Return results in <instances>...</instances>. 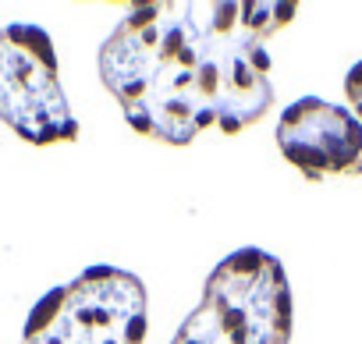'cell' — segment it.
Listing matches in <instances>:
<instances>
[{
  "label": "cell",
  "instance_id": "6da1fadb",
  "mask_svg": "<svg viewBox=\"0 0 362 344\" xmlns=\"http://www.w3.org/2000/svg\"><path fill=\"white\" fill-rule=\"evenodd\" d=\"M291 18L295 4L263 0L139 4L107 36L100 78L146 138L185 146L206 128L238 135L274 103L267 40Z\"/></svg>",
  "mask_w": 362,
  "mask_h": 344
},
{
  "label": "cell",
  "instance_id": "7a4b0ae2",
  "mask_svg": "<svg viewBox=\"0 0 362 344\" xmlns=\"http://www.w3.org/2000/svg\"><path fill=\"white\" fill-rule=\"evenodd\" d=\"M291 291L284 266L263 249L231 252L206 280L203 302L170 344H288Z\"/></svg>",
  "mask_w": 362,
  "mask_h": 344
},
{
  "label": "cell",
  "instance_id": "3957f363",
  "mask_svg": "<svg viewBox=\"0 0 362 344\" xmlns=\"http://www.w3.org/2000/svg\"><path fill=\"white\" fill-rule=\"evenodd\" d=\"M146 287L117 266H93L40 298L22 344H142Z\"/></svg>",
  "mask_w": 362,
  "mask_h": 344
},
{
  "label": "cell",
  "instance_id": "277c9868",
  "mask_svg": "<svg viewBox=\"0 0 362 344\" xmlns=\"http://www.w3.org/2000/svg\"><path fill=\"white\" fill-rule=\"evenodd\" d=\"M0 121L33 146L78 138V121L57 78L54 43L40 25L15 22L0 32Z\"/></svg>",
  "mask_w": 362,
  "mask_h": 344
},
{
  "label": "cell",
  "instance_id": "5b68a950",
  "mask_svg": "<svg viewBox=\"0 0 362 344\" xmlns=\"http://www.w3.org/2000/svg\"><path fill=\"white\" fill-rule=\"evenodd\" d=\"M277 146L284 160L313 182L362 174V121L320 96H305L281 114Z\"/></svg>",
  "mask_w": 362,
  "mask_h": 344
},
{
  "label": "cell",
  "instance_id": "8992f818",
  "mask_svg": "<svg viewBox=\"0 0 362 344\" xmlns=\"http://www.w3.org/2000/svg\"><path fill=\"white\" fill-rule=\"evenodd\" d=\"M344 93H348V103L355 107V117L362 121V61L348 71V78H344Z\"/></svg>",
  "mask_w": 362,
  "mask_h": 344
}]
</instances>
